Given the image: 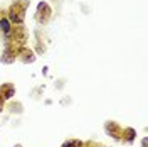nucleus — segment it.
I'll return each mask as SVG.
<instances>
[{
	"label": "nucleus",
	"instance_id": "obj_4",
	"mask_svg": "<svg viewBox=\"0 0 148 147\" xmlns=\"http://www.w3.org/2000/svg\"><path fill=\"white\" fill-rule=\"evenodd\" d=\"M135 139H136V130L133 129V127L121 129V139H120V140L126 142V144H133V142H135Z\"/></svg>",
	"mask_w": 148,
	"mask_h": 147
},
{
	"label": "nucleus",
	"instance_id": "obj_9",
	"mask_svg": "<svg viewBox=\"0 0 148 147\" xmlns=\"http://www.w3.org/2000/svg\"><path fill=\"white\" fill-rule=\"evenodd\" d=\"M3 101L5 100H2V96H0V112H2V108H3Z\"/></svg>",
	"mask_w": 148,
	"mask_h": 147
},
{
	"label": "nucleus",
	"instance_id": "obj_1",
	"mask_svg": "<svg viewBox=\"0 0 148 147\" xmlns=\"http://www.w3.org/2000/svg\"><path fill=\"white\" fill-rule=\"evenodd\" d=\"M25 10H27V0H24V2H15L9 10V19L10 22H12V26L15 24V26H22V22H24V19H25Z\"/></svg>",
	"mask_w": 148,
	"mask_h": 147
},
{
	"label": "nucleus",
	"instance_id": "obj_8",
	"mask_svg": "<svg viewBox=\"0 0 148 147\" xmlns=\"http://www.w3.org/2000/svg\"><path fill=\"white\" fill-rule=\"evenodd\" d=\"M147 144H148V139L143 137V139H141V147H147Z\"/></svg>",
	"mask_w": 148,
	"mask_h": 147
},
{
	"label": "nucleus",
	"instance_id": "obj_2",
	"mask_svg": "<svg viewBox=\"0 0 148 147\" xmlns=\"http://www.w3.org/2000/svg\"><path fill=\"white\" fill-rule=\"evenodd\" d=\"M51 15H52V10L47 5V2H40L39 7H37V15H36L37 20L42 22V24H47V20L51 19Z\"/></svg>",
	"mask_w": 148,
	"mask_h": 147
},
{
	"label": "nucleus",
	"instance_id": "obj_10",
	"mask_svg": "<svg viewBox=\"0 0 148 147\" xmlns=\"http://www.w3.org/2000/svg\"><path fill=\"white\" fill-rule=\"evenodd\" d=\"M99 147H106V146H99Z\"/></svg>",
	"mask_w": 148,
	"mask_h": 147
},
{
	"label": "nucleus",
	"instance_id": "obj_7",
	"mask_svg": "<svg viewBox=\"0 0 148 147\" xmlns=\"http://www.w3.org/2000/svg\"><path fill=\"white\" fill-rule=\"evenodd\" d=\"M62 147H83V142L81 140H66Z\"/></svg>",
	"mask_w": 148,
	"mask_h": 147
},
{
	"label": "nucleus",
	"instance_id": "obj_3",
	"mask_svg": "<svg viewBox=\"0 0 148 147\" xmlns=\"http://www.w3.org/2000/svg\"><path fill=\"white\" fill-rule=\"evenodd\" d=\"M104 130H106V134L111 135L114 140H120L121 139V127L116 122H106V123H104Z\"/></svg>",
	"mask_w": 148,
	"mask_h": 147
},
{
	"label": "nucleus",
	"instance_id": "obj_5",
	"mask_svg": "<svg viewBox=\"0 0 148 147\" xmlns=\"http://www.w3.org/2000/svg\"><path fill=\"white\" fill-rule=\"evenodd\" d=\"M14 95H15V86L14 85L7 83V85L0 86V96H2V100H10Z\"/></svg>",
	"mask_w": 148,
	"mask_h": 147
},
{
	"label": "nucleus",
	"instance_id": "obj_6",
	"mask_svg": "<svg viewBox=\"0 0 148 147\" xmlns=\"http://www.w3.org/2000/svg\"><path fill=\"white\" fill-rule=\"evenodd\" d=\"M12 29H14V26H12V22H10L7 17H0V31H2V34L5 37H9V34L12 32Z\"/></svg>",
	"mask_w": 148,
	"mask_h": 147
}]
</instances>
